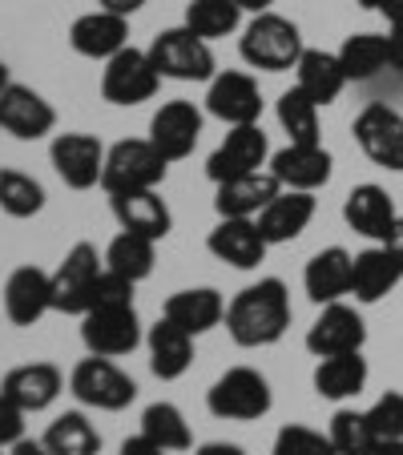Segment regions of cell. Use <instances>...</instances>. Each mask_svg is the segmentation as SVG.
Wrapping results in <instances>:
<instances>
[{
    "instance_id": "1",
    "label": "cell",
    "mask_w": 403,
    "mask_h": 455,
    "mask_svg": "<svg viewBox=\"0 0 403 455\" xmlns=\"http://www.w3.org/2000/svg\"><path fill=\"white\" fill-rule=\"evenodd\" d=\"M226 331L238 347H275L291 331V291L283 278H258L226 302Z\"/></svg>"
},
{
    "instance_id": "2",
    "label": "cell",
    "mask_w": 403,
    "mask_h": 455,
    "mask_svg": "<svg viewBox=\"0 0 403 455\" xmlns=\"http://www.w3.org/2000/svg\"><path fill=\"white\" fill-rule=\"evenodd\" d=\"M238 52L246 60L250 69H262V73H286L299 65L302 49V33L294 20L278 17V12H258L246 28H242V41Z\"/></svg>"
},
{
    "instance_id": "3",
    "label": "cell",
    "mask_w": 403,
    "mask_h": 455,
    "mask_svg": "<svg viewBox=\"0 0 403 455\" xmlns=\"http://www.w3.org/2000/svg\"><path fill=\"white\" fill-rule=\"evenodd\" d=\"M275 395H270V383H266L262 371L254 367H230L226 375L214 379V387L206 391V407L214 419H230V423H250L262 419L270 411Z\"/></svg>"
},
{
    "instance_id": "4",
    "label": "cell",
    "mask_w": 403,
    "mask_h": 455,
    "mask_svg": "<svg viewBox=\"0 0 403 455\" xmlns=\"http://www.w3.org/2000/svg\"><path fill=\"white\" fill-rule=\"evenodd\" d=\"M165 157L149 138H129L105 149V194H129V189H157L165 181Z\"/></svg>"
},
{
    "instance_id": "5",
    "label": "cell",
    "mask_w": 403,
    "mask_h": 455,
    "mask_svg": "<svg viewBox=\"0 0 403 455\" xmlns=\"http://www.w3.org/2000/svg\"><path fill=\"white\" fill-rule=\"evenodd\" d=\"M69 391L77 403L97 407V411H125V407L138 399V383L113 359H101V355H89V359H81L77 367H73Z\"/></svg>"
},
{
    "instance_id": "6",
    "label": "cell",
    "mask_w": 403,
    "mask_h": 455,
    "mask_svg": "<svg viewBox=\"0 0 403 455\" xmlns=\"http://www.w3.org/2000/svg\"><path fill=\"white\" fill-rule=\"evenodd\" d=\"M149 60L165 81H214V52L210 41H202L197 33H189L186 25L165 28L162 36H154L149 44Z\"/></svg>"
},
{
    "instance_id": "7",
    "label": "cell",
    "mask_w": 403,
    "mask_h": 455,
    "mask_svg": "<svg viewBox=\"0 0 403 455\" xmlns=\"http://www.w3.org/2000/svg\"><path fill=\"white\" fill-rule=\"evenodd\" d=\"M101 270L105 258L97 254L93 242H77L69 254L60 258V267L52 270V310L57 315H85Z\"/></svg>"
},
{
    "instance_id": "8",
    "label": "cell",
    "mask_w": 403,
    "mask_h": 455,
    "mask_svg": "<svg viewBox=\"0 0 403 455\" xmlns=\"http://www.w3.org/2000/svg\"><path fill=\"white\" fill-rule=\"evenodd\" d=\"M81 343L89 355L101 359H121L141 347V323L133 302L129 307H93L81 315Z\"/></svg>"
},
{
    "instance_id": "9",
    "label": "cell",
    "mask_w": 403,
    "mask_h": 455,
    "mask_svg": "<svg viewBox=\"0 0 403 455\" xmlns=\"http://www.w3.org/2000/svg\"><path fill=\"white\" fill-rule=\"evenodd\" d=\"M162 85V73L154 69L149 49H121L117 57L105 60L101 69V97L109 105H141L157 93Z\"/></svg>"
},
{
    "instance_id": "10",
    "label": "cell",
    "mask_w": 403,
    "mask_h": 455,
    "mask_svg": "<svg viewBox=\"0 0 403 455\" xmlns=\"http://www.w3.org/2000/svg\"><path fill=\"white\" fill-rule=\"evenodd\" d=\"M49 162L69 189H93L101 186L105 173V146L93 133H57L49 146Z\"/></svg>"
},
{
    "instance_id": "11",
    "label": "cell",
    "mask_w": 403,
    "mask_h": 455,
    "mask_svg": "<svg viewBox=\"0 0 403 455\" xmlns=\"http://www.w3.org/2000/svg\"><path fill=\"white\" fill-rule=\"evenodd\" d=\"M266 162H270V141H266L262 125H230L222 146L210 154L206 178L218 186V181L242 178V173H258Z\"/></svg>"
},
{
    "instance_id": "12",
    "label": "cell",
    "mask_w": 403,
    "mask_h": 455,
    "mask_svg": "<svg viewBox=\"0 0 403 455\" xmlns=\"http://www.w3.org/2000/svg\"><path fill=\"white\" fill-rule=\"evenodd\" d=\"M367 343V327H363V315L347 302H331V307L318 310V318L307 331V351L315 359H331V355H351L363 351Z\"/></svg>"
},
{
    "instance_id": "13",
    "label": "cell",
    "mask_w": 403,
    "mask_h": 455,
    "mask_svg": "<svg viewBox=\"0 0 403 455\" xmlns=\"http://www.w3.org/2000/svg\"><path fill=\"white\" fill-rule=\"evenodd\" d=\"M206 113L226 125H258V117H262L258 81L238 69L214 73V81L206 85Z\"/></svg>"
},
{
    "instance_id": "14",
    "label": "cell",
    "mask_w": 403,
    "mask_h": 455,
    "mask_svg": "<svg viewBox=\"0 0 403 455\" xmlns=\"http://www.w3.org/2000/svg\"><path fill=\"white\" fill-rule=\"evenodd\" d=\"M355 141L359 149L383 170H403V117L391 105H367V109L355 117Z\"/></svg>"
},
{
    "instance_id": "15",
    "label": "cell",
    "mask_w": 403,
    "mask_h": 455,
    "mask_svg": "<svg viewBox=\"0 0 403 455\" xmlns=\"http://www.w3.org/2000/svg\"><path fill=\"white\" fill-rule=\"evenodd\" d=\"M0 129L17 141H41L57 129V109H52L36 89L12 81V85L0 93Z\"/></svg>"
},
{
    "instance_id": "16",
    "label": "cell",
    "mask_w": 403,
    "mask_h": 455,
    "mask_svg": "<svg viewBox=\"0 0 403 455\" xmlns=\"http://www.w3.org/2000/svg\"><path fill=\"white\" fill-rule=\"evenodd\" d=\"M197 138H202V113L194 101H165L162 109L149 117V141L165 162H181L194 154Z\"/></svg>"
},
{
    "instance_id": "17",
    "label": "cell",
    "mask_w": 403,
    "mask_h": 455,
    "mask_svg": "<svg viewBox=\"0 0 403 455\" xmlns=\"http://www.w3.org/2000/svg\"><path fill=\"white\" fill-rule=\"evenodd\" d=\"M206 250L234 270H254L266 258L270 242L262 238L254 218H218V226L206 238Z\"/></svg>"
},
{
    "instance_id": "18",
    "label": "cell",
    "mask_w": 403,
    "mask_h": 455,
    "mask_svg": "<svg viewBox=\"0 0 403 455\" xmlns=\"http://www.w3.org/2000/svg\"><path fill=\"white\" fill-rule=\"evenodd\" d=\"M69 44L77 57L89 60H109L121 49H129V17L109 9H93L69 25Z\"/></svg>"
},
{
    "instance_id": "19",
    "label": "cell",
    "mask_w": 403,
    "mask_h": 455,
    "mask_svg": "<svg viewBox=\"0 0 403 455\" xmlns=\"http://www.w3.org/2000/svg\"><path fill=\"white\" fill-rule=\"evenodd\" d=\"M52 310V275L41 267H17L4 283V315L12 327H33Z\"/></svg>"
},
{
    "instance_id": "20",
    "label": "cell",
    "mask_w": 403,
    "mask_h": 455,
    "mask_svg": "<svg viewBox=\"0 0 403 455\" xmlns=\"http://www.w3.org/2000/svg\"><path fill=\"white\" fill-rule=\"evenodd\" d=\"M0 391H4L20 411L36 415L57 403V395L65 391V375H60L57 363H20V367H12L9 375L0 379Z\"/></svg>"
},
{
    "instance_id": "21",
    "label": "cell",
    "mask_w": 403,
    "mask_h": 455,
    "mask_svg": "<svg viewBox=\"0 0 403 455\" xmlns=\"http://www.w3.org/2000/svg\"><path fill=\"white\" fill-rule=\"evenodd\" d=\"M351 278H355V254H347L343 246H326L318 254H310L307 270H302V291L310 302L331 307L343 302L351 294Z\"/></svg>"
},
{
    "instance_id": "22",
    "label": "cell",
    "mask_w": 403,
    "mask_h": 455,
    "mask_svg": "<svg viewBox=\"0 0 403 455\" xmlns=\"http://www.w3.org/2000/svg\"><path fill=\"white\" fill-rule=\"evenodd\" d=\"M331 170H334V157L323 149V141L318 146L291 141V146L270 154V173L283 181V189H307V194H315V189H323L331 181Z\"/></svg>"
},
{
    "instance_id": "23",
    "label": "cell",
    "mask_w": 403,
    "mask_h": 455,
    "mask_svg": "<svg viewBox=\"0 0 403 455\" xmlns=\"http://www.w3.org/2000/svg\"><path fill=\"white\" fill-rule=\"evenodd\" d=\"M278 194H283V181H278L270 170L242 173V178L218 181L214 210H218V218H258Z\"/></svg>"
},
{
    "instance_id": "24",
    "label": "cell",
    "mask_w": 403,
    "mask_h": 455,
    "mask_svg": "<svg viewBox=\"0 0 403 455\" xmlns=\"http://www.w3.org/2000/svg\"><path fill=\"white\" fill-rule=\"evenodd\" d=\"M343 218L355 234H363V238H371V242H387L395 222H399L391 194H387L383 186H375V181H363V186H355L351 194H347Z\"/></svg>"
},
{
    "instance_id": "25",
    "label": "cell",
    "mask_w": 403,
    "mask_h": 455,
    "mask_svg": "<svg viewBox=\"0 0 403 455\" xmlns=\"http://www.w3.org/2000/svg\"><path fill=\"white\" fill-rule=\"evenodd\" d=\"M113 218H117L121 230L146 234V238L162 242L173 230V214L165 206V198L157 189H129V194H109Z\"/></svg>"
},
{
    "instance_id": "26",
    "label": "cell",
    "mask_w": 403,
    "mask_h": 455,
    "mask_svg": "<svg viewBox=\"0 0 403 455\" xmlns=\"http://www.w3.org/2000/svg\"><path fill=\"white\" fill-rule=\"evenodd\" d=\"M146 347H149V371H154L162 383L181 379L189 371V363H194V335L181 331L178 323H170L165 315L149 327Z\"/></svg>"
},
{
    "instance_id": "27",
    "label": "cell",
    "mask_w": 403,
    "mask_h": 455,
    "mask_svg": "<svg viewBox=\"0 0 403 455\" xmlns=\"http://www.w3.org/2000/svg\"><path fill=\"white\" fill-rule=\"evenodd\" d=\"M162 315L197 339V335H206V331H214L218 323H226V299L214 286H189V291H178L165 299Z\"/></svg>"
},
{
    "instance_id": "28",
    "label": "cell",
    "mask_w": 403,
    "mask_h": 455,
    "mask_svg": "<svg viewBox=\"0 0 403 455\" xmlns=\"http://www.w3.org/2000/svg\"><path fill=\"white\" fill-rule=\"evenodd\" d=\"M310 218H315V198H310L307 189H283L254 222L270 246H283V242H294L307 230Z\"/></svg>"
},
{
    "instance_id": "29",
    "label": "cell",
    "mask_w": 403,
    "mask_h": 455,
    "mask_svg": "<svg viewBox=\"0 0 403 455\" xmlns=\"http://www.w3.org/2000/svg\"><path fill=\"white\" fill-rule=\"evenodd\" d=\"M403 283V267L395 262V254L379 242V246H371V250H359L355 254V278H351V294L359 302H379V299H387V294L395 291V286Z\"/></svg>"
},
{
    "instance_id": "30",
    "label": "cell",
    "mask_w": 403,
    "mask_h": 455,
    "mask_svg": "<svg viewBox=\"0 0 403 455\" xmlns=\"http://www.w3.org/2000/svg\"><path fill=\"white\" fill-rule=\"evenodd\" d=\"M294 85L310 97V101L323 109V105L339 101V93L347 89V73L339 65V52H323V49H307L294 65Z\"/></svg>"
},
{
    "instance_id": "31",
    "label": "cell",
    "mask_w": 403,
    "mask_h": 455,
    "mask_svg": "<svg viewBox=\"0 0 403 455\" xmlns=\"http://www.w3.org/2000/svg\"><path fill=\"white\" fill-rule=\"evenodd\" d=\"M315 395L318 399H331V403H343V399H355L367 387V359L363 351L351 355H331V359H318L315 375Z\"/></svg>"
},
{
    "instance_id": "32",
    "label": "cell",
    "mask_w": 403,
    "mask_h": 455,
    "mask_svg": "<svg viewBox=\"0 0 403 455\" xmlns=\"http://www.w3.org/2000/svg\"><path fill=\"white\" fill-rule=\"evenodd\" d=\"M154 262H157V242L146 238V234L121 230L117 238L105 246V267L125 275L129 283H141V278L154 275Z\"/></svg>"
},
{
    "instance_id": "33",
    "label": "cell",
    "mask_w": 403,
    "mask_h": 455,
    "mask_svg": "<svg viewBox=\"0 0 403 455\" xmlns=\"http://www.w3.org/2000/svg\"><path fill=\"white\" fill-rule=\"evenodd\" d=\"M339 65H343L347 81H371L391 65L387 57V33H351L339 49Z\"/></svg>"
},
{
    "instance_id": "34",
    "label": "cell",
    "mask_w": 403,
    "mask_h": 455,
    "mask_svg": "<svg viewBox=\"0 0 403 455\" xmlns=\"http://www.w3.org/2000/svg\"><path fill=\"white\" fill-rule=\"evenodd\" d=\"M181 25L202 41H222L242 28V4L238 0H189Z\"/></svg>"
},
{
    "instance_id": "35",
    "label": "cell",
    "mask_w": 403,
    "mask_h": 455,
    "mask_svg": "<svg viewBox=\"0 0 403 455\" xmlns=\"http://www.w3.org/2000/svg\"><path fill=\"white\" fill-rule=\"evenodd\" d=\"M41 443L49 447V455H97L101 451V435L81 411H65L49 423V431L41 435Z\"/></svg>"
},
{
    "instance_id": "36",
    "label": "cell",
    "mask_w": 403,
    "mask_h": 455,
    "mask_svg": "<svg viewBox=\"0 0 403 455\" xmlns=\"http://www.w3.org/2000/svg\"><path fill=\"white\" fill-rule=\"evenodd\" d=\"M0 210L9 218H36L44 210V186L25 170H0Z\"/></svg>"
},
{
    "instance_id": "37",
    "label": "cell",
    "mask_w": 403,
    "mask_h": 455,
    "mask_svg": "<svg viewBox=\"0 0 403 455\" xmlns=\"http://www.w3.org/2000/svg\"><path fill=\"white\" fill-rule=\"evenodd\" d=\"M334 443V455H375L379 435L371 431L367 411H351V407H339L331 415V427H326Z\"/></svg>"
},
{
    "instance_id": "38",
    "label": "cell",
    "mask_w": 403,
    "mask_h": 455,
    "mask_svg": "<svg viewBox=\"0 0 403 455\" xmlns=\"http://www.w3.org/2000/svg\"><path fill=\"white\" fill-rule=\"evenodd\" d=\"M141 435L154 439V443L165 447V451H186V447L194 443L186 415H181L173 403H149L146 411H141Z\"/></svg>"
},
{
    "instance_id": "39",
    "label": "cell",
    "mask_w": 403,
    "mask_h": 455,
    "mask_svg": "<svg viewBox=\"0 0 403 455\" xmlns=\"http://www.w3.org/2000/svg\"><path fill=\"white\" fill-rule=\"evenodd\" d=\"M278 125L286 129V138L299 141V146H318V105L302 93L299 85L286 89L278 97Z\"/></svg>"
},
{
    "instance_id": "40",
    "label": "cell",
    "mask_w": 403,
    "mask_h": 455,
    "mask_svg": "<svg viewBox=\"0 0 403 455\" xmlns=\"http://www.w3.org/2000/svg\"><path fill=\"white\" fill-rule=\"evenodd\" d=\"M270 455H334V443L331 435L307 427V423H286V427H278Z\"/></svg>"
},
{
    "instance_id": "41",
    "label": "cell",
    "mask_w": 403,
    "mask_h": 455,
    "mask_svg": "<svg viewBox=\"0 0 403 455\" xmlns=\"http://www.w3.org/2000/svg\"><path fill=\"white\" fill-rule=\"evenodd\" d=\"M367 423L379 439H403V395L387 391L383 399L367 407Z\"/></svg>"
},
{
    "instance_id": "42",
    "label": "cell",
    "mask_w": 403,
    "mask_h": 455,
    "mask_svg": "<svg viewBox=\"0 0 403 455\" xmlns=\"http://www.w3.org/2000/svg\"><path fill=\"white\" fill-rule=\"evenodd\" d=\"M133 286L125 275H117V270L105 267L101 278H97V291H93V302H89V310L93 307H129L133 302Z\"/></svg>"
},
{
    "instance_id": "43",
    "label": "cell",
    "mask_w": 403,
    "mask_h": 455,
    "mask_svg": "<svg viewBox=\"0 0 403 455\" xmlns=\"http://www.w3.org/2000/svg\"><path fill=\"white\" fill-rule=\"evenodd\" d=\"M25 415L28 411H20V407L12 403L4 391H0V451L25 439Z\"/></svg>"
},
{
    "instance_id": "44",
    "label": "cell",
    "mask_w": 403,
    "mask_h": 455,
    "mask_svg": "<svg viewBox=\"0 0 403 455\" xmlns=\"http://www.w3.org/2000/svg\"><path fill=\"white\" fill-rule=\"evenodd\" d=\"M117 455H170V451H165V447H157L154 439H146V435L138 431L133 439H125V443H121Z\"/></svg>"
},
{
    "instance_id": "45",
    "label": "cell",
    "mask_w": 403,
    "mask_h": 455,
    "mask_svg": "<svg viewBox=\"0 0 403 455\" xmlns=\"http://www.w3.org/2000/svg\"><path fill=\"white\" fill-rule=\"evenodd\" d=\"M387 57H391V69L403 73V25L387 28Z\"/></svg>"
},
{
    "instance_id": "46",
    "label": "cell",
    "mask_w": 403,
    "mask_h": 455,
    "mask_svg": "<svg viewBox=\"0 0 403 455\" xmlns=\"http://www.w3.org/2000/svg\"><path fill=\"white\" fill-rule=\"evenodd\" d=\"M149 4V0H97V9H109V12H121V17H133V12Z\"/></svg>"
},
{
    "instance_id": "47",
    "label": "cell",
    "mask_w": 403,
    "mask_h": 455,
    "mask_svg": "<svg viewBox=\"0 0 403 455\" xmlns=\"http://www.w3.org/2000/svg\"><path fill=\"white\" fill-rule=\"evenodd\" d=\"M194 455H246L238 443H226V439H214V443H202Z\"/></svg>"
},
{
    "instance_id": "48",
    "label": "cell",
    "mask_w": 403,
    "mask_h": 455,
    "mask_svg": "<svg viewBox=\"0 0 403 455\" xmlns=\"http://www.w3.org/2000/svg\"><path fill=\"white\" fill-rule=\"evenodd\" d=\"M9 455H49V447L41 439H20V443L9 447Z\"/></svg>"
},
{
    "instance_id": "49",
    "label": "cell",
    "mask_w": 403,
    "mask_h": 455,
    "mask_svg": "<svg viewBox=\"0 0 403 455\" xmlns=\"http://www.w3.org/2000/svg\"><path fill=\"white\" fill-rule=\"evenodd\" d=\"M383 246H387V250H391V254H395V262H399V267H403V218H399V222H395L391 238H387V242H383Z\"/></svg>"
},
{
    "instance_id": "50",
    "label": "cell",
    "mask_w": 403,
    "mask_h": 455,
    "mask_svg": "<svg viewBox=\"0 0 403 455\" xmlns=\"http://www.w3.org/2000/svg\"><path fill=\"white\" fill-rule=\"evenodd\" d=\"M375 455H403V439H379Z\"/></svg>"
},
{
    "instance_id": "51",
    "label": "cell",
    "mask_w": 403,
    "mask_h": 455,
    "mask_svg": "<svg viewBox=\"0 0 403 455\" xmlns=\"http://www.w3.org/2000/svg\"><path fill=\"white\" fill-rule=\"evenodd\" d=\"M238 4H242V12H254V17H258V12H270V4H275V0H238Z\"/></svg>"
},
{
    "instance_id": "52",
    "label": "cell",
    "mask_w": 403,
    "mask_h": 455,
    "mask_svg": "<svg viewBox=\"0 0 403 455\" xmlns=\"http://www.w3.org/2000/svg\"><path fill=\"white\" fill-rule=\"evenodd\" d=\"M359 4H363V9H371V12H387L395 0H359Z\"/></svg>"
},
{
    "instance_id": "53",
    "label": "cell",
    "mask_w": 403,
    "mask_h": 455,
    "mask_svg": "<svg viewBox=\"0 0 403 455\" xmlns=\"http://www.w3.org/2000/svg\"><path fill=\"white\" fill-rule=\"evenodd\" d=\"M383 17L391 20V25H403V0H395V4H391V9L383 12Z\"/></svg>"
},
{
    "instance_id": "54",
    "label": "cell",
    "mask_w": 403,
    "mask_h": 455,
    "mask_svg": "<svg viewBox=\"0 0 403 455\" xmlns=\"http://www.w3.org/2000/svg\"><path fill=\"white\" fill-rule=\"evenodd\" d=\"M12 85V77H9V65H4V60H0V93H4V89Z\"/></svg>"
}]
</instances>
